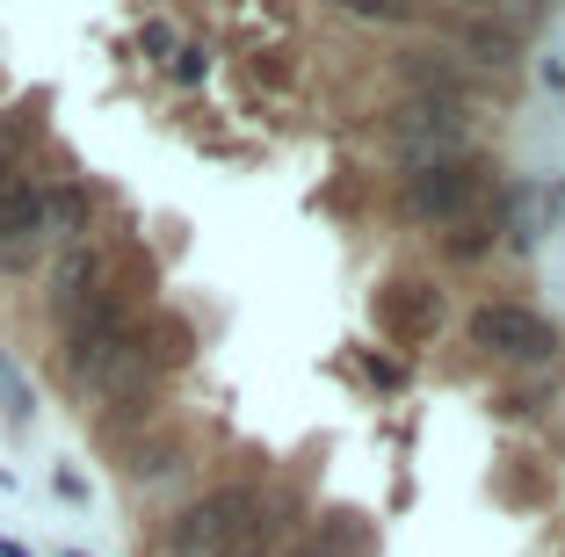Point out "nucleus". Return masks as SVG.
<instances>
[{
	"mask_svg": "<svg viewBox=\"0 0 565 557\" xmlns=\"http://www.w3.org/2000/svg\"><path fill=\"white\" fill-rule=\"evenodd\" d=\"M392 146L414 167H443L449 152L465 146V116H457V101H406L392 116Z\"/></svg>",
	"mask_w": 565,
	"mask_h": 557,
	"instance_id": "4",
	"label": "nucleus"
},
{
	"mask_svg": "<svg viewBox=\"0 0 565 557\" xmlns=\"http://www.w3.org/2000/svg\"><path fill=\"white\" fill-rule=\"evenodd\" d=\"M471 203H479V174L465 160L406 174V217H420V225H457V217H471Z\"/></svg>",
	"mask_w": 565,
	"mask_h": 557,
	"instance_id": "3",
	"label": "nucleus"
},
{
	"mask_svg": "<svg viewBox=\"0 0 565 557\" xmlns=\"http://www.w3.org/2000/svg\"><path fill=\"white\" fill-rule=\"evenodd\" d=\"M268 543V514L254 492H217L174 522V557H254Z\"/></svg>",
	"mask_w": 565,
	"mask_h": 557,
	"instance_id": "1",
	"label": "nucleus"
},
{
	"mask_svg": "<svg viewBox=\"0 0 565 557\" xmlns=\"http://www.w3.org/2000/svg\"><path fill=\"white\" fill-rule=\"evenodd\" d=\"M0 392H8V420H30V392H22V369H15V362H8V355H0Z\"/></svg>",
	"mask_w": 565,
	"mask_h": 557,
	"instance_id": "10",
	"label": "nucleus"
},
{
	"mask_svg": "<svg viewBox=\"0 0 565 557\" xmlns=\"http://www.w3.org/2000/svg\"><path fill=\"white\" fill-rule=\"evenodd\" d=\"M146 51H160V58H174V30H167V22H146Z\"/></svg>",
	"mask_w": 565,
	"mask_h": 557,
	"instance_id": "12",
	"label": "nucleus"
},
{
	"mask_svg": "<svg viewBox=\"0 0 565 557\" xmlns=\"http://www.w3.org/2000/svg\"><path fill=\"white\" fill-rule=\"evenodd\" d=\"M81 217H87V196H81V189H58V196H44V232H58V239H81Z\"/></svg>",
	"mask_w": 565,
	"mask_h": 557,
	"instance_id": "8",
	"label": "nucleus"
},
{
	"mask_svg": "<svg viewBox=\"0 0 565 557\" xmlns=\"http://www.w3.org/2000/svg\"><path fill=\"white\" fill-rule=\"evenodd\" d=\"M66 362H73V377L95 384L102 398H124V392H138V384H146V347H138L131 333H109V341L66 347Z\"/></svg>",
	"mask_w": 565,
	"mask_h": 557,
	"instance_id": "5",
	"label": "nucleus"
},
{
	"mask_svg": "<svg viewBox=\"0 0 565 557\" xmlns=\"http://www.w3.org/2000/svg\"><path fill=\"white\" fill-rule=\"evenodd\" d=\"M36 232H44V189L0 160V246H8V254H22Z\"/></svg>",
	"mask_w": 565,
	"mask_h": 557,
	"instance_id": "6",
	"label": "nucleus"
},
{
	"mask_svg": "<svg viewBox=\"0 0 565 557\" xmlns=\"http://www.w3.org/2000/svg\"><path fill=\"white\" fill-rule=\"evenodd\" d=\"M471 341L500 362H551L558 355V326L536 319L530 304H479L471 312Z\"/></svg>",
	"mask_w": 565,
	"mask_h": 557,
	"instance_id": "2",
	"label": "nucleus"
},
{
	"mask_svg": "<svg viewBox=\"0 0 565 557\" xmlns=\"http://www.w3.org/2000/svg\"><path fill=\"white\" fill-rule=\"evenodd\" d=\"M471 51L479 58H493V66H515V30H493V22H471Z\"/></svg>",
	"mask_w": 565,
	"mask_h": 557,
	"instance_id": "9",
	"label": "nucleus"
},
{
	"mask_svg": "<svg viewBox=\"0 0 565 557\" xmlns=\"http://www.w3.org/2000/svg\"><path fill=\"white\" fill-rule=\"evenodd\" d=\"M167 66H174V81H189V87H196L203 73H211V58H203L196 44H182V51H174V58H167Z\"/></svg>",
	"mask_w": 565,
	"mask_h": 557,
	"instance_id": "11",
	"label": "nucleus"
},
{
	"mask_svg": "<svg viewBox=\"0 0 565 557\" xmlns=\"http://www.w3.org/2000/svg\"><path fill=\"white\" fill-rule=\"evenodd\" d=\"M95 290H102V261L87 246H66V261L51 268V304H58V319H66L73 304H87Z\"/></svg>",
	"mask_w": 565,
	"mask_h": 557,
	"instance_id": "7",
	"label": "nucleus"
}]
</instances>
